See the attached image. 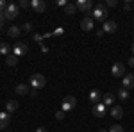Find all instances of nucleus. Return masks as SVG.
I'll use <instances>...</instances> for the list:
<instances>
[{"mask_svg":"<svg viewBox=\"0 0 134 132\" xmlns=\"http://www.w3.org/2000/svg\"><path fill=\"white\" fill-rule=\"evenodd\" d=\"M105 18H107V7H105V4H98L93 9V20L105 21Z\"/></svg>","mask_w":134,"mask_h":132,"instance_id":"1","label":"nucleus"},{"mask_svg":"<svg viewBox=\"0 0 134 132\" xmlns=\"http://www.w3.org/2000/svg\"><path fill=\"white\" fill-rule=\"evenodd\" d=\"M31 86L32 89H41V88L47 86V79L41 73H34V75H31Z\"/></svg>","mask_w":134,"mask_h":132,"instance_id":"2","label":"nucleus"},{"mask_svg":"<svg viewBox=\"0 0 134 132\" xmlns=\"http://www.w3.org/2000/svg\"><path fill=\"white\" fill-rule=\"evenodd\" d=\"M75 107H77V98H75V96L68 95V96H64V98H63V105H61V111L63 112L73 111Z\"/></svg>","mask_w":134,"mask_h":132,"instance_id":"3","label":"nucleus"},{"mask_svg":"<svg viewBox=\"0 0 134 132\" xmlns=\"http://www.w3.org/2000/svg\"><path fill=\"white\" fill-rule=\"evenodd\" d=\"M18 13H20L18 4H9L7 9H5V13H4V16H5V20H14V18L18 16Z\"/></svg>","mask_w":134,"mask_h":132,"instance_id":"4","label":"nucleus"},{"mask_svg":"<svg viewBox=\"0 0 134 132\" xmlns=\"http://www.w3.org/2000/svg\"><path fill=\"white\" fill-rule=\"evenodd\" d=\"M111 73H113V77H116V79H124V75H125V64L124 62H114L113 64V68H111Z\"/></svg>","mask_w":134,"mask_h":132,"instance_id":"5","label":"nucleus"},{"mask_svg":"<svg viewBox=\"0 0 134 132\" xmlns=\"http://www.w3.org/2000/svg\"><path fill=\"white\" fill-rule=\"evenodd\" d=\"M122 88L124 89H134V73H125L122 79Z\"/></svg>","mask_w":134,"mask_h":132,"instance_id":"6","label":"nucleus"},{"mask_svg":"<svg viewBox=\"0 0 134 132\" xmlns=\"http://www.w3.org/2000/svg\"><path fill=\"white\" fill-rule=\"evenodd\" d=\"M75 7L79 11H82V13H90L91 11V0H77Z\"/></svg>","mask_w":134,"mask_h":132,"instance_id":"7","label":"nucleus"},{"mask_svg":"<svg viewBox=\"0 0 134 132\" xmlns=\"http://www.w3.org/2000/svg\"><path fill=\"white\" fill-rule=\"evenodd\" d=\"M116 29H118L116 21H113V20H105V21H104V27H102V31H104V32H107V34H113V32H116Z\"/></svg>","mask_w":134,"mask_h":132,"instance_id":"8","label":"nucleus"},{"mask_svg":"<svg viewBox=\"0 0 134 132\" xmlns=\"http://www.w3.org/2000/svg\"><path fill=\"white\" fill-rule=\"evenodd\" d=\"M93 114H95L97 118H104V116H105V105H104L102 102H98V104L93 105Z\"/></svg>","mask_w":134,"mask_h":132,"instance_id":"9","label":"nucleus"},{"mask_svg":"<svg viewBox=\"0 0 134 132\" xmlns=\"http://www.w3.org/2000/svg\"><path fill=\"white\" fill-rule=\"evenodd\" d=\"M81 27H82V31H86V32L93 31V27H95V21H93V18H90V16L82 18V20H81Z\"/></svg>","mask_w":134,"mask_h":132,"instance_id":"10","label":"nucleus"},{"mask_svg":"<svg viewBox=\"0 0 134 132\" xmlns=\"http://www.w3.org/2000/svg\"><path fill=\"white\" fill-rule=\"evenodd\" d=\"M13 54H14L16 57L25 55V54H27V45H25V43H16V45H14V48H13Z\"/></svg>","mask_w":134,"mask_h":132,"instance_id":"11","label":"nucleus"},{"mask_svg":"<svg viewBox=\"0 0 134 132\" xmlns=\"http://www.w3.org/2000/svg\"><path fill=\"white\" fill-rule=\"evenodd\" d=\"M11 122V114L7 111L5 112H0V130H4V129H7V125Z\"/></svg>","mask_w":134,"mask_h":132,"instance_id":"12","label":"nucleus"},{"mask_svg":"<svg viewBox=\"0 0 134 132\" xmlns=\"http://www.w3.org/2000/svg\"><path fill=\"white\" fill-rule=\"evenodd\" d=\"M31 7L36 11V13H43V11L47 9V4H45L43 0H32V2H31Z\"/></svg>","mask_w":134,"mask_h":132,"instance_id":"13","label":"nucleus"},{"mask_svg":"<svg viewBox=\"0 0 134 132\" xmlns=\"http://www.w3.org/2000/svg\"><path fill=\"white\" fill-rule=\"evenodd\" d=\"M105 105V107H109V105H113L114 104V95L113 93H105V95H102V100H100Z\"/></svg>","mask_w":134,"mask_h":132,"instance_id":"14","label":"nucleus"},{"mask_svg":"<svg viewBox=\"0 0 134 132\" xmlns=\"http://www.w3.org/2000/svg\"><path fill=\"white\" fill-rule=\"evenodd\" d=\"M7 34H9V38H20L21 27H18V25H13V27H9V29H7Z\"/></svg>","mask_w":134,"mask_h":132,"instance_id":"15","label":"nucleus"},{"mask_svg":"<svg viewBox=\"0 0 134 132\" xmlns=\"http://www.w3.org/2000/svg\"><path fill=\"white\" fill-rule=\"evenodd\" d=\"M100 100H102V95H100V91H98V89H93V91L90 93V102L95 105V104H98Z\"/></svg>","mask_w":134,"mask_h":132,"instance_id":"16","label":"nucleus"},{"mask_svg":"<svg viewBox=\"0 0 134 132\" xmlns=\"http://www.w3.org/2000/svg\"><path fill=\"white\" fill-rule=\"evenodd\" d=\"M111 116H113L114 120H120V118L124 116V109H122L120 105H113V109H111Z\"/></svg>","mask_w":134,"mask_h":132,"instance_id":"17","label":"nucleus"},{"mask_svg":"<svg viewBox=\"0 0 134 132\" xmlns=\"http://www.w3.org/2000/svg\"><path fill=\"white\" fill-rule=\"evenodd\" d=\"M16 109H18V102H16V100H9L7 104H5V111L9 112V114H11V112H14Z\"/></svg>","mask_w":134,"mask_h":132,"instance_id":"18","label":"nucleus"},{"mask_svg":"<svg viewBox=\"0 0 134 132\" xmlns=\"http://www.w3.org/2000/svg\"><path fill=\"white\" fill-rule=\"evenodd\" d=\"M14 91H16V95H27L29 93V86L27 84H18Z\"/></svg>","mask_w":134,"mask_h":132,"instance_id":"19","label":"nucleus"},{"mask_svg":"<svg viewBox=\"0 0 134 132\" xmlns=\"http://www.w3.org/2000/svg\"><path fill=\"white\" fill-rule=\"evenodd\" d=\"M16 62H18V57H16L14 54H9V55L5 57V64H7V66H16Z\"/></svg>","mask_w":134,"mask_h":132,"instance_id":"20","label":"nucleus"},{"mask_svg":"<svg viewBox=\"0 0 134 132\" xmlns=\"http://www.w3.org/2000/svg\"><path fill=\"white\" fill-rule=\"evenodd\" d=\"M75 11H77V7H75V4H66V7H64V13L66 14H75Z\"/></svg>","mask_w":134,"mask_h":132,"instance_id":"21","label":"nucleus"},{"mask_svg":"<svg viewBox=\"0 0 134 132\" xmlns=\"http://www.w3.org/2000/svg\"><path fill=\"white\" fill-rule=\"evenodd\" d=\"M9 52H11V48H9V45H5V43H0V54L2 55H9Z\"/></svg>","mask_w":134,"mask_h":132,"instance_id":"22","label":"nucleus"},{"mask_svg":"<svg viewBox=\"0 0 134 132\" xmlns=\"http://www.w3.org/2000/svg\"><path fill=\"white\" fill-rule=\"evenodd\" d=\"M118 98H120V100H127V98H129V91L122 88V89L118 91Z\"/></svg>","mask_w":134,"mask_h":132,"instance_id":"23","label":"nucleus"},{"mask_svg":"<svg viewBox=\"0 0 134 132\" xmlns=\"http://www.w3.org/2000/svg\"><path fill=\"white\" fill-rule=\"evenodd\" d=\"M21 31H25V32H31V31H32V23H31V21L23 23V25H21Z\"/></svg>","mask_w":134,"mask_h":132,"instance_id":"24","label":"nucleus"},{"mask_svg":"<svg viewBox=\"0 0 134 132\" xmlns=\"http://www.w3.org/2000/svg\"><path fill=\"white\" fill-rule=\"evenodd\" d=\"M109 132H124V127H122V125H113V127L109 129Z\"/></svg>","mask_w":134,"mask_h":132,"instance_id":"25","label":"nucleus"},{"mask_svg":"<svg viewBox=\"0 0 134 132\" xmlns=\"http://www.w3.org/2000/svg\"><path fill=\"white\" fill-rule=\"evenodd\" d=\"M7 5H9V4H5L4 0H0V13H2V14L5 13V9H7Z\"/></svg>","mask_w":134,"mask_h":132,"instance_id":"26","label":"nucleus"},{"mask_svg":"<svg viewBox=\"0 0 134 132\" xmlns=\"http://www.w3.org/2000/svg\"><path fill=\"white\" fill-rule=\"evenodd\" d=\"M18 7H31V2H27V0H20V4H18Z\"/></svg>","mask_w":134,"mask_h":132,"instance_id":"27","label":"nucleus"},{"mask_svg":"<svg viewBox=\"0 0 134 132\" xmlns=\"http://www.w3.org/2000/svg\"><path fill=\"white\" fill-rule=\"evenodd\" d=\"M116 5V0H105V7H114Z\"/></svg>","mask_w":134,"mask_h":132,"instance_id":"28","label":"nucleus"},{"mask_svg":"<svg viewBox=\"0 0 134 132\" xmlns=\"http://www.w3.org/2000/svg\"><path fill=\"white\" fill-rule=\"evenodd\" d=\"M124 11H132V4H131V2H125L124 4Z\"/></svg>","mask_w":134,"mask_h":132,"instance_id":"29","label":"nucleus"},{"mask_svg":"<svg viewBox=\"0 0 134 132\" xmlns=\"http://www.w3.org/2000/svg\"><path fill=\"white\" fill-rule=\"evenodd\" d=\"M55 118H57V120H63V118H64V112H63V111H57V112H55Z\"/></svg>","mask_w":134,"mask_h":132,"instance_id":"30","label":"nucleus"},{"mask_svg":"<svg viewBox=\"0 0 134 132\" xmlns=\"http://www.w3.org/2000/svg\"><path fill=\"white\" fill-rule=\"evenodd\" d=\"M57 5H61V7H66V0H59V2H57Z\"/></svg>","mask_w":134,"mask_h":132,"instance_id":"31","label":"nucleus"},{"mask_svg":"<svg viewBox=\"0 0 134 132\" xmlns=\"http://www.w3.org/2000/svg\"><path fill=\"white\" fill-rule=\"evenodd\" d=\"M63 32H64V31H63V29H61V27H59V29H57V31H55V32H54V36H59V34H63Z\"/></svg>","mask_w":134,"mask_h":132,"instance_id":"32","label":"nucleus"},{"mask_svg":"<svg viewBox=\"0 0 134 132\" xmlns=\"http://www.w3.org/2000/svg\"><path fill=\"white\" fill-rule=\"evenodd\" d=\"M4 21H5V16H4V14L0 13V23H4Z\"/></svg>","mask_w":134,"mask_h":132,"instance_id":"33","label":"nucleus"},{"mask_svg":"<svg viewBox=\"0 0 134 132\" xmlns=\"http://www.w3.org/2000/svg\"><path fill=\"white\" fill-rule=\"evenodd\" d=\"M36 132H47V129H45V127H40V129H38Z\"/></svg>","mask_w":134,"mask_h":132,"instance_id":"34","label":"nucleus"},{"mask_svg":"<svg viewBox=\"0 0 134 132\" xmlns=\"http://www.w3.org/2000/svg\"><path fill=\"white\" fill-rule=\"evenodd\" d=\"M129 64H131V66H134V57H131V59H129Z\"/></svg>","mask_w":134,"mask_h":132,"instance_id":"35","label":"nucleus"},{"mask_svg":"<svg viewBox=\"0 0 134 132\" xmlns=\"http://www.w3.org/2000/svg\"><path fill=\"white\" fill-rule=\"evenodd\" d=\"M98 132H107V130H105V129H100V130H98Z\"/></svg>","mask_w":134,"mask_h":132,"instance_id":"36","label":"nucleus"},{"mask_svg":"<svg viewBox=\"0 0 134 132\" xmlns=\"http://www.w3.org/2000/svg\"><path fill=\"white\" fill-rule=\"evenodd\" d=\"M132 54H134V43H132Z\"/></svg>","mask_w":134,"mask_h":132,"instance_id":"37","label":"nucleus"},{"mask_svg":"<svg viewBox=\"0 0 134 132\" xmlns=\"http://www.w3.org/2000/svg\"><path fill=\"white\" fill-rule=\"evenodd\" d=\"M2 27H4V23H0V29H2Z\"/></svg>","mask_w":134,"mask_h":132,"instance_id":"38","label":"nucleus"},{"mask_svg":"<svg viewBox=\"0 0 134 132\" xmlns=\"http://www.w3.org/2000/svg\"><path fill=\"white\" fill-rule=\"evenodd\" d=\"M132 11H134V4H132Z\"/></svg>","mask_w":134,"mask_h":132,"instance_id":"39","label":"nucleus"}]
</instances>
